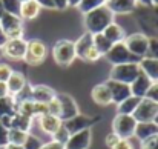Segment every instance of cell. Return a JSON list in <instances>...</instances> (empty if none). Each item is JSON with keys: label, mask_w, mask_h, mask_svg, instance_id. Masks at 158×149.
I'll use <instances>...</instances> for the list:
<instances>
[{"label": "cell", "mask_w": 158, "mask_h": 149, "mask_svg": "<svg viewBox=\"0 0 158 149\" xmlns=\"http://www.w3.org/2000/svg\"><path fill=\"white\" fill-rule=\"evenodd\" d=\"M114 14L109 11L107 6H102V8H97L88 14L83 15V26L86 29V32L89 34H102L106 28L114 23Z\"/></svg>", "instance_id": "6da1fadb"}, {"label": "cell", "mask_w": 158, "mask_h": 149, "mask_svg": "<svg viewBox=\"0 0 158 149\" xmlns=\"http://www.w3.org/2000/svg\"><path fill=\"white\" fill-rule=\"evenodd\" d=\"M52 58H54V62L58 66H61V68L71 66L72 62L77 58L74 42L66 40V39H61V40L55 42L52 46Z\"/></svg>", "instance_id": "7a4b0ae2"}, {"label": "cell", "mask_w": 158, "mask_h": 149, "mask_svg": "<svg viewBox=\"0 0 158 149\" xmlns=\"http://www.w3.org/2000/svg\"><path fill=\"white\" fill-rule=\"evenodd\" d=\"M140 74H141V69H140L138 62L123 63V65L112 66V69L109 72V80H115V82H120V83L131 85Z\"/></svg>", "instance_id": "3957f363"}, {"label": "cell", "mask_w": 158, "mask_h": 149, "mask_svg": "<svg viewBox=\"0 0 158 149\" xmlns=\"http://www.w3.org/2000/svg\"><path fill=\"white\" fill-rule=\"evenodd\" d=\"M137 120L134 115H126V114H117L112 120V132L117 134L123 140H129L135 134L137 128Z\"/></svg>", "instance_id": "277c9868"}, {"label": "cell", "mask_w": 158, "mask_h": 149, "mask_svg": "<svg viewBox=\"0 0 158 149\" xmlns=\"http://www.w3.org/2000/svg\"><path fill=\"white\" fill-rule=\"evenodd\" d=\"M149 36L144 34V32H134V34H129L126 36L124 39V45L126 48L129 49V52L132 55H135L138 60L146 57L148 55V51H149Z\"/></svg>", "instance_id": "5b68a950"}, {"label": "cell", "mask_w": 158, "mask_h": 149, "mask_svg": "<svg viewBox=\"0 0 158 149\" xmlns=\"http://www.w3.org/2000/svg\"><path fill=\"white\" fill-rule=\"evenodd\" d=\"M48 57V46L45 42H42L40 39H32L28 42V48L25 54V62L31 66H39L42 65Z\"/></svg>", "instance_id": "8992f818"}, {"label": "cell", "mask_w": 158, "mask_h": 149, "mask_svg": "<svg viewBox=\"0 0 158 149\" xmlns=\"http://www.w3.org/2000/svg\"><path fill=\"white\" fill-rule=\"evenodd\" d=\"M0 26L8 39H23L25 29H23V20L20 19V15L5 12V15L0 19Z\"/></svg>", "instance_id": "52a82bcc"}, {"label": "cell", "mask_w": 158, "mask_h": 149, "mask_svg": "<svg viewBox=\"0 0 158 149\" xmlns=\"http://www.w3.org/2000/svg\"><path fill=\"white\" fill-rule=\"evenodd\" d=\"M105 58L112 65H123V63H132V62H140L135 55H132L129 49L126 48V45L121 43H115L112 45V48L109 49V52L105 55Z\"/></svg>", "instance_id": "ba28073f"}, {"label": "cell", "mask_w": 158, "mask_h": 149, "mask_svg": "<svg viewBox=\"0 0 158 149\" xmlns=\"http://www.w3.org/2000/svg\"><path fill=\"white\" fill-rule=\"evenodd\" d=\"M28 48V42L25 39H8L6 43L2 46V55L9 60H23Z\"/></svg>", "instance_id": "9c48e42d"}, {"label": "cell", "mask_w": 158, "mask_h": 149, "mask_svg": "<svg viewBox=\"0 0 158 149\" xmlns=\"http://www.w3.org/2000/svg\"><path fill=\"white\" fill-rule=\"evenodd\" d=\"M98 120V117H89V115H85V114H77L75 117L63 121V126L68 129V132L72 135V134H77L80 131H85V129H91L92 125H95Z\"/></svg>", "instance_id": "30bf717a"}, {"label": "cell", "mask_w": 158, "mask_h": 149, "mask_svg": "<svg viewBox=\"0 0 158 149\" xmlns=\"http://www.w3.org/2000/svg\"><path fill=\"white\" fill-rule=\"evenodd\" d=\"M17 112L31 118V120H34V118L43 115V114H48V108H46V104L37 103V101H34L32 99L28 97V99H23L22 101L17 103Z\"/></svg>", "instance_id": "8fae6325"}, {"label": "cell", "mask_w": 158, "mask_h": 149, "mask_svg": "<svg viewBox=\"0 0 158 149\" xmlns=\"http://www.w3.org/2000/svg\"><path fill=\"white\" fill-rule=\"evenodd\" d=\"M158 112V104L149 99H141L135 112L132 114L137 121H152Z\"/></svg>", "instance_id": "7c38bea8"}, {"label": "cell", "mask_w": 158, "mask_h": 149, "mask_svg": "<svg viewBox=\"0 0 158 149\" xmlns=\"http://www.w3.org/2000/svg\"><path fill=\"white\" fill-rule=\"evenodd\" d=\"M57 99L60 101V120L61 121H66V120L75 117L77 114H80L77 101L69 94H57Z\"/></svg>", "instance_id": "4fadbf2b"}, {"label": "cell", "mask_w": 158, "mask_h": 149, "mask_svg": "<svg viewBox=\"0 0 158 149\" xmlns=\"http://www.w3.org/2000/svg\"><path fill=\"white\" fill-rule=\"evenodd\" d=\"M55 97H57V92L46 85H31L29 86V99H32L37 103L48 104Z\"/></svg>", "instance_id": "5bb4252c"}, {"label": "cell", "mask_w": 158, "mask_h": 149, "mask_svg": "<svg viewBox=\"0 0 158 149\" xmlns=\"http://www.w3.org/2000/svg\"><path fill=\"white\" fill-rule=\"evenodd\" d=\"M92 143V131L85 129L77 134H72L64 143V149H89Z\"/></svg>", "instance_id": "9a60e30c"}, {"label": "cell", "mask_w": 158, "mask_h": 149, "mask_svg": "<svg viewBox=\"0 0 158 149\" xmlns=\"http://www.w3.org/2000/svg\"><path fill=\"white\" fill-rule=\"evenodd\" d=\"M110 91V96H112V103L118 104L121 103L123 100H126L127 97L132 96L131 92V85H126V83H120V82H115V80H109L105 82Z\"/></svg>", "instance_id": "2e32d148"}, {"label": "cell", "mask_w": 158, "mask_h": 149, "mask_svg": "<svg viewBox=\"0 0 158 149\" xmlns=\"http://www.w3.org/2000/svg\"><path fill=\"white\" fill-rule=\"evenodd\" d=\"M106 6L114 15H126L137 9L138 2L137 0H109L106 2Z\"/></svg>", "instance_id": "e0dca14e"}, {"label": "cell", "mask_w": 158, "mask_h": 149, "mask_svg": "<svg viewBox=\"0 0 158 149\" xmlns=\"http://www.w3.org/2000/svg\"><path fill=\"white\" fill-rule=\"evenodd\" d=\"M37 123H39V128L43 134H48L52 137L54 134L58 131V128L63 125V121L55 117V115H51V114H43L40 117H37Z\"/></svg>", "instance_id": "ac0fdd59"}, {"label": "cell", "mask_w": 158, "mask_h": 149, "mask_svg": "<svg viewBox=\"0 0 158 149\" xmlns=\"http://www.w3.org/2000/svg\"><path fill=\"white\" fill-rule=\"evenodd\" d=\"M6 85H8L9 96L17 97V96H20V94L23 92V89L26 88L28 83H26V77H25L23 72H20V71H12V74H11V77L8 79Z\"/></svg>", "instance_id": "d6986e66"}, {"label": "cell", "mask_w": 158, "mask_h": 149, "mask_svg": "<svg viewBox=\"0 0 158 149\" xmlns=\"http://www.w3.org/2000/svg\"><path fill=\"white\" fill-rule=\"evenodd\" d=\"M151 85H152L151 79L141 72V74L131 83V92H132V96H135V97H138V99H144L146 94H148V91H149V88H151Z\"/></svg>", "instance_id": "ffe728a7"}, {"label": "cell", "mask_w": 158, "mask_h": 149, "mask_svg": "<svg viewBox=\"0 0 158 149\" xmlns=\"http://www.w3.org/2000/svg\"><path fill=\"white\" fill-rule=\"evenodd\" d=\"M138 65H140L141 72H143L144 75H148L152 83H157L158 82V60L146 55V57L140 58Z\"/></svg>", "instance_id": "44dd1931"}, {"label": "cell", "mask_w": 158, "mask_h": 149, "mask_svg": "<svg viewBox=\"0 0 158 149\" xmlns=\"http://www.w3.org/2000/svg\"><path fill=\"white\" fill-rule=\"evenodd\" d=\"M91 97L98 106H107L112 103V96H110V91L106 83L95 85V88H92V91H91Z\"/></svg>", "instance_id": "7402d4cb"}, {"label": "cell", "mask_w": 158, "mask_h": 149, "mask_svg": "<svg viewBox=\"0 0 158 149\" xmlns=\"http://www.w3.org/2000/svg\"><path fill=\"white\" fill-rule=\"evenodd\" d=\"M40 9L42 8L35 0H26V2H22L19 15L22 20H34L40 14Z\"/></svg>", "instance_id": "603a6c76"}, {"label": "cell", "mask_w": 158, "mask_h": 149, "mask_svg": "<svg viewBox=\"0 0 158 149\" xmlns=\"http://www.w3.org/2000/svg\"><path fill=\"white\" fill-rule=\"evenodd\" d=\"M103 36H105L106 39L112 43V45H115V43H121V42H124V39H126V32H124V29L118 25V23H110L107 28H106L105 31L102 32Z\"/></svg>", "instance_id": "cb8c5ba5"}, {"label": "cell", "mask_w": 158, "mask_h": 149, "mask_svg": "<svg viewBox=\"0 0 158 149\" xmlns=\"http://www.w3.org/2000/svg\"><path fill=\"white\" fill-rule=\"evenodd\" d=\"M74 46H75V55L78 58H85V55L88 54V51L94 46V39H92V34L89 32H85L83 36L78 37L77 42H74Z\"/></svg>", "instance_id": "d4e9b609"}, {"label": "cell", "mask_w": 158, "mask_h": 149, "mask_svg": "<svg viewBox=\"0 0 158 149\" xmlns=\"http://www.w3.org/2000/svg\"><path fill=\"white\" fill-rule=\"evenodd\" d=\"M155 134H158V128L152 121H138L134 137H137L140 142H143V140H146V138H149Z\"/></svg>", "instance_id": "484cf974"}, {"label": "cell", "mask_w": 158, "mask_h": 149, "mask_svg": "<svg viewBox=\"0 0 158 149\" xmlns=\"http://www.w3.org/2000/svg\"><path fill=\"white\" fill-rule=\"evenodd\" d=\"M17 99L12 96H8L5 99H0V118L11 117L17 112Z\"/></svg>", "instance_id": "4316f807"}, {"label": "cell", "mask_w": 158, "mask_h": 149, "mask_svg": "<svg viewBox=\"0 0 158 149\" xmlns=\"http://www.w3.org/2000/svg\"><path fill=\"white\" fill-rule=\"evenodd\" d=\"M31 126H32V120L15 112L12 117H11V121H9V129L14 128V129H22L25 132H29L31 131Z\"/></svg>", "instance_id": "83f0119b"}, {"label": "cell", "mask_w": 158, "mask_h": 149, "mask_svg": "<svg viewBox=\"0 0 158 149\" xmlns=\"http://www.w3.org/2000/svg\"><path fill=\"white\" fill-rule=\"evenodd\" d=\"M140 100L141 99H138V97H135V96L127 97L126 100H123L121 103H118V104H117V114L132 115V114L135 112V109H137V106H138Z\"/></svg>", "instance_id": "f1b7e54d"}, {"label": "cell", "mask_w": 158, "mask_h": 149, "mask_svg": "<svg viewBox=\"0 0 158 149\" xmlns=\"http://www.w3.org/2000/svg\"><path fill=\"white\" fill-rule=\"evenodd\" d=\"M92 39H94V46H95V49L100 52L102 57H105L106 54L109 52V49L112 48V43L106 39L103 34H94Z\"/></svg>", "instance_id": "f546056e"}, {"label": "cell", "mask_w": 158, "mask_h": 149, "mask_svg": "<svg viewBox=\"0 0 158 149\" xmlns=\"http://www.w3.org/2000/svg\"><path fill=\"white\" fill-rule=\"evenodd\" d=\"M105 5H106V0H81V2L78 3L77 9L85 15V14H88V12L97 9V8H102V6H105Z\"/></svg>", "instance_id": "4dcf8cb0"}, {"label": "cell", "mask_w": 158, "mask_h": 149, "mask_svg": "<svg viewBox=\"0 0 158 149\" xmlns=\"http://www.w3.org/2000/svg\"><path fill=\"white\" fill-rule=\"evenodd\" d=\"M28 135H29V132H25V131H22V129H14V128H11L9 132H8L9 143L19 145V146H23V145H25Z\"/></svg>", "instance_id": "1f68e13d"}, {"label": "cell", "mask_w": 158, "mask_h": 149, "mask_svg": "<svg viewBox=\"0 0 158 149\" xmlns=\"http://www.w3.org/2000/svg\"><path fill=\"white\" fill-rule=\"evenodd\" d=\"M2 3H3L5 12L19 15V12H20V6H22V0H2Z\"/></svg>", "instance_id": "d6a6232c"}, {"label": "cell", "mask_w": 158, "mask_h": 149, "mask_svg": "<svg viewBox=\"0 0 158 149\" xmlns=\"http://www.w3.org/2000/svg\"><path fill=\"white\" fill-rule=\"evenodd\" d=\"M42 146H43V142H42L37 135H34V134L29 132V135H28V138H26L23 148L25 149H42Z\"/></svg>", "instance_id": "836d02e7"}, {"label": "cell", "mask_w": 158, "mask_h": 149, "mask_svg": "<svg viewBox=\"0 0 158 149\" xmlns=\"http://www.w3.org/2000/svg\"><path fill=\"white\" fill-rule=\"evenodd\" d=\"M69 137H71V134H69V132H68V129L61 125V126L58 128V131H57V132L52 135V140H54V142L61 143V145H64V143L69 140Z\"/></svg>", "instance_id": "e575fe53"}, {"label": "cell", "mask_w": 158, "mask_h": 149, "mask_svg": "<svg viewBox=\"0 0 158 149\" xmlns=\"http://www.w3.org/2000/svg\"><path fill=\"white\" fill-rule=\"evenodd\" d=\"M12 68L8 65V63H3V62H0V82H8V79L11 77V74H12Z\"/></svg>", "instance_id": "d590c367"}, {"label": "cell", "mask_w": 158, "mask_h": 149, "mask_svg": "<svg viewBox=\"0 0 158 149\" xmlns=\"http://www.w3.org/2000/svg\"><path fill=\"white\" fill-rule=\"evenodd\" d=\"M140 149H158V134L143 140L140 145Z\"/></svg>", "instance_id": "8d00e7d4"}, {"label": "cell", "mask_w": 158, "mask_h": 149, "mask_svg": "<svg viewBox=\"0 0 158 149\" xmlns=\"http://www.w3.org/2000/svg\"><path fill=\"white\" fill-rule=\"evenodd\" d=\"M148 57H152V58L158 60V39H155V37H151V39H149Z\"/></svg>", "instance_id": "74e56055"}, {"label": "cell", "mask_w": 158, "mask_h": 149, "mask_svg": "<svg viewBox=\"0 0 158 149\" xmlns=\"http://www.w3.org/2000/svg\"><path fill=\"white\" fill-rule=\"evenodd\" d=\"M46 108H48V114L55 115V117H58V118H60V101H58L57 97H55L52 101H49V103L46 104Z\"/></svg>", "instance_id": "f35d334b"}, {"label": "cell", "mask_w": 158, "mask_h": 149, "mask_svg": "<svg viewBox=\"0 0 158 149\" xmlns=\"http://www.w3.org/2000/svg\"><path fill=\"white\" fill-rule=\"evenodd\" d=\"M8 132H9V129L0 121V148L3 149L8 143H9V138H8Z\"/></svg>", "instance_id": "ab89813d"}, {"label": "cell", "mask_w": 158, "mask_h": 149, "mask_svg": "<svg viewBox=\"0 0 158 149\" xmlns=\"http://www.w3.org/2000/svg\"><path fill=\"white\" fill-rule=\"evenodd\" d=\"M144 99H149L151 101H154V103L158 104V82L151 85V88H149V91H148V94H146Z\"/></svg>", "instance_id": "60d3db41"}, {"label": "cell", "mask_w": 158, "mask_h": 149, "mask_svg": "<svg viewBox=\"0 0 158 149\" xmlns=\"http://www.w3.org/2000/svg\"><path fill=\"white\" fill-rule=\"evenodd\" d=\"M118 140H120V137L117 135V134H114V132H110V134H107L106 135V138H105V143H106V146L109 149H112L117 143H118Z\"/></svg>", "instance_id": "b9f144b4"}, {"label": "cell", "mask_w": 158, "mask_h": 149, "mask_svg": "<svg viewBox=\"0 0 158 149\" xmlns=\"http://www.w3.org/2000/svg\"><path fill=\"white\" fill-rule=\"evenodd\" d=\"M112 149H134V146H132V143H131L129 140H123V138H120L118 143H117Z\"/></svg>", "instance_id": "7bdbcfd3"}, {"label": "cell", "mask_w": 158, "mask_h": 149, "mask_svg": "<svg viewBox=\"0 0 158 149\" xmlns=\"http://www.w3.org/2000/svg\"><path fill=\"white\" fill-rule=\"evenodd\" d=\"M42 149H64V145H61V143H58V142H46V143H43V146Z\"/></svg>", "instance_id": "ee69618b"}, {"label": "cell", "mask_w": 158, "mask_h": 149, "mask_svg": "<svg viewBox=\"0 0 158 149\" xmlns=\"http://www.w3.org/2000/svg\"><path fill=\"white\" fill-rule=\"evenodd\" d=\"M40 8H45V9H55V5H54V0H35Z\"/></svg>", "instance_id": "f6af8a7d"}, {"label": "cell", "mask_w": 158, "mask_h": 149, "mask_svg": "<svg viewBox=\"0 0 158 149\" xmlns=\"http://www.w3.org/2000/svg\"><path fill=\"white\" fill-rule=\"evenodd\" d=\"M54 5H55V9L58 11H64L66 8H69L68 0H54Z\"/></svg>", "instance_id": "bcb514c9"}, {"label": "cell", "mask_w": 158, "mask_h": 149, "mask_svg": "<svg viewBox=\"0 0 158 149\" xmlns=\"http://www.w3.org/2000/svg\"><path fill=\"white\" fill-rule=\"evenodd\" d=\"M9 96V91H8V85L5 82H0V99H5Z\"/></svg>", "instance_id": "7dc6e473"}, {"label": "cell", "mask_w": 158, "mask_h": 149, "mask_svg": "<svg viewBox=\"0 0 158 149\" xmlns=\"http://www.w3.org/2000/svg\"><path fill=\"white\" fill-rule=\"evenodd\" d=\"M6 40H8V37L5 36V32H3V29H2V26H0V48L6 43Z\"/></svg>", "instance_id": "c3c4849f"}, {"label": "cell", "mask_w": 158, "mask_h": 149, "mask_svg": "<svg viewBox=\"0 0 158 149\" xmlns=\"http://www.w3.org/2000/svg\"><path fill=\"white\" fill-rule=\"evenodd\" d=\"M3 149H25L23 146H19V145H12V143H8Z\"/></svg>", "instance_id": "681fc988"}, {"label": "cell", "mask_w": 158, "mask_h": 149, "mask_svg": "<svg viewBox=\"0 0 158 149\" xmlns=\"http://www.w3.org/2000/svg\"><path fill=\"white\" fill-rule=\"evenodd\" d=\"M137 2H138V5H144V6H152L151 0H137Z\"/></svg>", "instance_id": "f907efd6"}, {"label": "cell", "mask_w": 158, "mask_h": 149, "mask_svg": "<svg viewBox=\"0 0 158 149\" xmlns=\"http://www.w3.org/2000/svg\"><path fill=\"white\" fill-rule=\"evenodd\" d=\"M81 0H68V3H69V6H78V3H80Z\"/></svg>", "instance_id": "816d5d0a"}, {"label": "cell", "mask_w": 158, "mask_h": 149, "mask_svg": "<svg viewBox=\"0 0 158 149\" xmlns=\"http://www.w3.org/2000/svg\"><path fill=\"white\" fill-rule=\"evenodd\" d=\"M5 15V8H3V3H2V0H0V19Z\"/></svg>", "instance_id": "f5cc1de1"}, {"label": "cell", "mask_w": 158, "mask_h": 149, "mask_svg": "<svg viewBox=\"0 0 158 149\" xmlns=\"http://www.w3.org/2000/svg\"><path fill=\"white\" fill-rule=\"evenodd\" d=\"M152 123H154V125H155V126H157V128H158V112H157V115L154 117V120H152Z\"/></svg>", "instance_id": "db71d44e"}, {"label": "cell", "mask_w": 158, "mask_h": 149, "mask_svg": "<svg viewBox=\"0 0 158 149\" xmlns=\"http://www.w3.org/2000/svg\"><path fill=\"white\" fill-rule=\"evenodd\" d=\"M151 3H152V6H158V0H151Z\"/></svg>", "instance_id": "11a10c76"}, {"label": "cell", "mask_w": 158, "mask_h": 149, "mask_svg": "<svg viewBox=\"0 0 158 149\" xmlns=\"http://www.w3.org/2000/svg\"><path fill=\"white\" fill-rule=\"evenodd\" d=\"M0 58H2V48H0Z\"/></svg>", "instance_id": "9f6ffc18"}, {"label": "cell", "mask_w": 158, "mask_h": 149, "mask_svg": "<svg viewBox=\"0 0 158 149\" xmlns=\"http://www.w3.org/2000/svg\"><path fill=\"white\" fill-rule=\"evenodd\" d=\"M22 2H26V0H22Z\"/></svg>", "instance_id": "6f0895ef"}, {"label": "cell", "mask_w": 158, "mask_h": 149, "mask_svg": "<svg viewBox=\"0 0 158 149\" xmlns=\"http://www.w3.org/2000/svg\"><path fill=\"white\" fill-rule=\"evenodd\" d=\"M106 2H109V0H106Z\"/></svg>", "instance_id": "680465c9"}]
</instances>
